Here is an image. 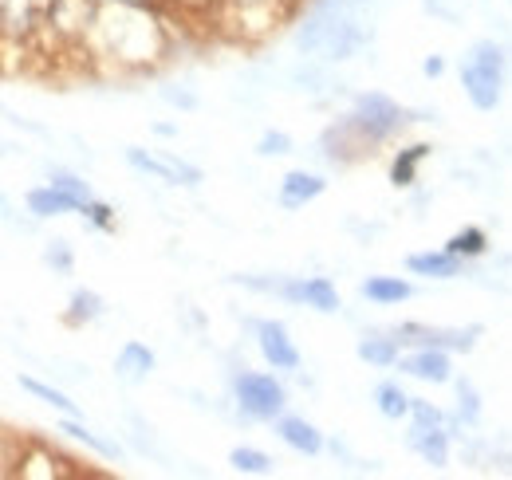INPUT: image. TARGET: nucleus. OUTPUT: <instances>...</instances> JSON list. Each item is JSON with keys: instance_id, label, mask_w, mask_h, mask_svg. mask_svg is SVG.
Instances as JSON below:
<instances>
[{"instance_id": "1", "label": "nucleus", "mask_w": 512, "mask_h": 480, "mask_svg": "<svg viewBox=\"0 0 512 480\" xmlns=\"http://www.w3.org/2000/svg\"><path fill=\"white\" fill-rule=\"evenodd\" d=\"M87 40L99 48L103 60H115V67L123 71H142L170 56V28L162 12L150 4L99 0Z\"/></svg>"}, {"instance_id": "2", "label": "nucleus", "mask_w": 512, "mask_h": 480, "mask_svg": "<svg viewBox=\"0 0 512 480\" xmlns=\"http://www.w3.org/2000/svg\"><path fill=\"white\" fill-rule=\"evenodd\" d=\"M410 122V111L383 91H355L351 107L320 134V154L335 166L371 158L379 146L394 142Z\"/></svg>"}, {"instance_id": "3", "label": "nucleus", "mask_w": 512, "mask_h": 480, "mask_svg": "<svg viewBox=\"0 0 512 480\" xmlns=\"http://www.w3.org/2000/svg\"><path fill=\"white\" fill-rule=\"evenodd\" d=\"M457 79H461V91H465L469 107L481 111V115H493L505 103V83H509V52H505V44L473 40L465 48V56H461Z\"/></svg>"}, {"instance_id": "4", "label": "nucleus", "mask_w": 512, "mask_h": 480, "mask_svg": "<svg viewBox=\"0 0 512 480\" xmlns=\"http://www.w3.org/2000/svg\"><path fill=\"white\" fill-rule=\"evenodd\" d=\"M229 398L245 421H272L288 410V386L276 370H237L229 382Z\"/></svg>"}, {"instance_id": "5", "label": "nucleus", "mask_w": 512, "mask_h": 480, "mask_svg": "<svg viewBox=\"0 0 512 480\" xmlns=\"http://www.w3.org/2000/svg\"><path fill=\"white\" fill-rule=\"evenodd\" d=\"M123 162H127L134 174H146L154 181H166V185H201L205 174L201 166H193L186 158H178L174 150H146V146H127L123 150Z\"/></svg>"}, {"instance_id": "6", "label": "nucleus", "mask_w": 512, "mask_h": 480, "mask_svg": "<svg viewBox=\"0 0 512 480\" xmlns=\"http://www.w3.org/2000/svg\"><path fill=\"white\" fill-rule=\"evenodd\" d=\"M402 347H438L449 355H469L477 347V339L485 335L481 323H469V327H430V323H398L390 331Z\"/></svg>"}, {"instance_id": "7", "label": "nucleus", "mask_w": 512, "mask_h": 480, "mask_svg": "<svg viewBox=\"0 0 512 480\" xmlns=\"http://www.w3.org/2000/svg\"><path fill=\"white\" fill-rule=\"evenodd\" d=\"M276 300L292 303V307H308L316 315H339L343 311V296H339L335 280H327V276H280Z\"/></svg>"}, {"instance_id": "8", "label": "nucleus", "mask_w": 512, "mask_h": 480, "mask_svg": "<svg viewBox=\"0 0 512 480\" xmlns=\"http://www.w3.org/2000/svg\"><path fill=\"white\" fill-rule=\"evenodd\" d=\"M253 339H256V351L260 359L268 362V370L276 374H296L304 366V355L288 331V323L280 319H253Z\"/></svg>"}, {"instance_id": "9", "label": "nucleus", "mask_w": 512, "mask_h": 480, "mask_svg": "<svg viewBox=\"0 0 512 480\" xmlns=\"http://www.w3.org/2000/svg\"><path fill=\"white\" fill-rule=\"evenodd\" d=\"M461 425L457 418H449V425H410L406 429V449L422 457V465L430 469H446L453 457V445L461 441Z\"/></svg>"}, {"instance_id": "10", "label": "nucleus", "mask_w": 512, "mask_h": 480, "mask_svg": "<svg viewBox=\"0 0 512 480\" xmlns=\"http://www.w3.org/2000/svg\"><path fill=\"white\" fill-rule=\"evenodd\" d=\"M394 366L406 378L426 382V386H449V378H453V355L438 351V347H402Z\"/></svg>"}, {"instance_id": "11", "label": "nucleus", "mask_w": 512, "mask_h": 480, "mask_svg": "<svg viewBox=\"0 0 512 480\" xmlns=\"http://www.w3.org/2000/svg\"><path fill=\"white\" fill-rule=\"evenodd\" d=\"M44 12H48V0H0V36L36 44L44 28Z\"/></svg>"}, {"instance_id": "12", "label": "nucleus", "mask_w": 512, "mask_h": 480, "mask_svg": "<svg viewBox=\"0 0 512 480\" xmlns=\"http://www.w3.org/2000/svg\"><path fill=\"white\" fill-rule=\"evenodd\" d=\"M323 193H327V178L323 174H316V170H288L280 178V189H276V205L284 213H300L312 201H320Z\"/></svg>"}, {"instance_id": "13", "label": "nucleus", "mask_w": 512, "mask_h": 480, "mask_svg": "<svg viewBox=\"0 0 512 480\" xmlns=\"http://www.w3.org/2000/svg\"><path fill=\"white\" fill-rule=\"evenodd\" d=\"M272 429H276V437L288 445V449H296V453H304V457H320L323 453V429L316 425V421H308V418H300V414H280V418H272L268 421Z\"/></svg>"}, {"instance_id": "14", "label": "nucleus", "mask_w": 512, "mask_h": 480, "mask_svg": "<svg viewBox=\"0 0 512 480\" xmlns=\"http://www.w3.org/2000/svg\"><path fill=\"white\" fill-rule=\"evenodd\" d=\"M465 260L453 256L446 248H426V252H410L406 256V272L422 276V280H461L465 276Z\"/></svg>"}, {"instance_id": "15", "label": "nucleus", "mask_w": 512, "mask_h": 480, "mask_svg": "<svg viewBox=\"0 0 512 480\" xmlns=\"http://www.w3.org/2000/svg\"><path fill=\"white\" fill-rule=\"evenodd\" d=\"M154 370H158V355H154V347H146L142 339H127V343L119 347V355H115V378H119L123 386H142Z\"/></svg>"}, {"instance_id": "16", "label": "nucleus", "mask_w": 512, "mask_h": 480, "mask_svg": "<svg viewBox=\"0 0 512 480\" xmlns=\"http://www.w3.org/2000/svg\"><path fill=\"white\" fill-rule=\"evenodd\" d=\"M24 209H28V217L32 221H52V217H71V213H79L83 205L75 201V197H67L60 193L56 185H32L28 193H24Z\"/></svg>"}, {"instance_id": "17", "label": "nucleus", "mask_w": 512, "mask_h": 480, "mask_svg": "<svg viewBox=\"0 0 512 480\" xmlns=\"http://www.w3.org/2000/svg\"><path fill=\"white\" fill-rule=\"evenodd\" d=\"M359 296L367 303H375V307H398V303L414 300L418 288H414V280H406V276H367V280L359 284Z\"/></svg>"}, {"instance_id": "18", "label": "nucleus", "mask_w": 512, "mask_h": 480, "mask_svg": "<svg viewBox=\"0 0 512 480\" xmlns=\"http://www.w3.org/2000/svg\"><path fill=\"white\" fill-rule=\"evenodd\" d=\"M430 154H434L430 142H410V146H402V150L390 158L386 181H390L394 189H414V185H418V170H422V162H426Z\"/></svg>"}, {"instance_id": "19", "label": "nucleus", "mask_w": 512, "mask_h": 480, "mask_svg": "<svg viewBox=\"0 0 512 480\" xmlns=\"http://www.w3.org/2000/svg\"><path fill=\"white\" fill-rule=\"evenodd\" d=\"M56 433H64L67 441H75V445H87V449L99 453L103 461H123V449H119L115 441H107L103 433H95L83 418H64L56 425Z\"/></svg>"}, {"instance_id": "20", "label": "nucleus", "mask_w": 512, "mask_h": 480, "mask_svg": "<svg viewBox=\"0 0 512 480\" xmlns=\"http://www.w3.org/2000/svg\"><path fill=\"white\" fill-rule=\"evenodd\" d=\"M355 355L367 362V366H375V370H390L398 362V355H402V343L390 331H367L355 343Z\"/></svg>"}, {"instance_id": "21", "label": "nucleus", "mask_w": 512, "mask_h": 480, "mask_svg": "<svg viewBox=\"0 0 512 480\" xmlns=\"http://www.w3.org/2000/svg\"><path fill=\"white\" fill-rule=\"evenodd\" d=\"M453 382V390H457V410H453V418H457V425L461 429H477L481 425V418H485V398H481V390H477V382L473 378H449Z\"/></svg>"}, {"instance_id": "22", "label": "nucleus", "mask_w": 512, "mask_h": 480, "mask_svg": "<svg viewBox=\"0 0 512 480\" xmlns=\"http://www.w3.org/2000/svg\"><path fill=\"white\" fill-rule=\"evenodd\" d=\"M103 311H107V303L99 292H91V288H75L71 292V300L64 307V323L67 327H87V323H95V319H103Z\"/></svg>"}, {"instance_id": "23", "label": "nucleus", "mask_w": 512, "mask_h": 480, "mask_svg": "<svg viewBox=\"0 0 512 480\" xmlns=\"http://www.w3.org/2000/svg\"><path fill=\"white\" fill-rule=\"evenodd\" d=\"M20 382V390H28L36 402H44V406H52V410H60L64 418H83V410H79V402H71L64 390H56V386H48V382H40L36 374H20L16 378Z\"/></svg>"}, {"instance_id": "24", "label": "nucleus", "mask_w": 512, "mask_h": 480, "mask_svg": "<svg viewBox=\"0 0 512 480\" xmlns=\"http://www.w3.org/2000/svg\"><path fill=\"white\" fill-rule=\"evenodd\" d=\"M371 398H375V410H379L386 421H406V410H410V394L402 390V382H394V378H383V382H375Z\"/></svg>"}, {"instance_id": "25", "label": "nucleus", "mask_w": 512, "mask_h": 480, "mask_svg": "<svg viewBox=\"0 0 512 480\" xmlns=\"http://www.w3.org/2000/svg\"><path fill=\"white\" fill-rule=\"evenodd\" d=\"M442 248L453 252V256H461V260L469 264V260H481V256L493 248V240H489V233H485L481 225H465V229H457Z\"/></svg>"}, {"instance_id": "26", "label": "nucleus", "mask_w": 512, "mask_h": 480, "mask_svg": "<svg viewBox=\"0 0 512 480\" xmlns=\"http://www.w3.org/2000/svg\"><path fill=\"white\" fill-rule=\"evenodd\" d=\"M229 465H233V473H241V477H272V473H276V457L264 453V449H256V445H237V449L229 453Z\"/></svg>"}, {"instance_id": "27", "label": "nucleus", "mask_w": 512, "mask_h": 480, "mask_svg": "<svg viewBox=\"0 0 512 480\" xmlns=\"http://www.w3.org/2000/svg\"><path fill=\"white\" fill-rule=\"evenodd\" d=\"M48 185H56L60 193H67V197H75L79 205H87V201L95 197V189H91L87 181L79 178V174H71V170H60V166H52V170H48Z\"/></svg>"}, {"instance_id": "28", "label": "nucleus", "mask_w": 512, "mask_h": 480, "mask_svg": "<svg viewBox=\"0 0 512 480\" xmlns=\"http://www.w3.org/2000/svg\"><path fill=\"white\" fill-rule=\"evenodd\" d=\"M292 150H296V142H292L288 130H264V134L256 138V158H284V154H292Z\"/></svg>"}, {"instance_id": "29", "label": "nucleus", "mask_w": 512, "mask_h": 480, "mask_svg": "<svg viewBox=\"0 0 512 480\" xmlns=\"http://www.w3.org/2000/svg\"><path fill=\"white\" fill-rule=\"evenodd\" d=\"M79 217H83L91 229H99V233H115V209H111L107 201H99V197H91V201L79 209Z\"/></svg>"}, {"instance_id": "30", "label": "nucleus", "mask_w": 512, "mask_h": 480, "mask_svg": "<svg viewBox=\"0 0 512 480\" xmlns=\"http://www.w3.org/2000/svg\"><path fill=\"white\" fill-rule=\"evenodd\" d=\"M229 284L249 288V292H260V296H276V288H280V272H272V276H264V272H237V276H229Z\"/></svg>"}, {"instance_id": "31", "label": "nucleus", "mask_w": 512, "mask_h": 480, "mask_svg": "<svg viewBox=\"0 0 512 480\" xmlns=\"http://www.w3.org/2000/svg\"><path fill=\"white\" fill-rule=\"evenodd\" d=\"M44 264L52 268V272H60V276H71V268H75V252H71V244L64 237L52 240L48 248H44Z\"/></svg>"}, {"instance_id": "32", "label": "nucleus", "mask_w": 512, "mask_h": 480, "mask_svg": "<svg viewBox=\"0 0 512 480\" xmlns=\"http://www.w3.org/2000/svg\"><path fill=\"white\" fill-rule=\"evenodd\" d=\"M158 95H162L170 107H178V111H197V107H201L197 91H190V87H162Z\"/></svg>"}, {"instance_id": "33", "label": "nucleus", "mask_w": 512, "mask_h": 480, "mask_svg": "<svg viewBox=\"0 0 512 480\" xmlns=\"http://www.w3.org/2000/svg\"><path fill=\"white\" fill-rule=\"evenodd\" d=\"M170 4H178L182 12L197 16V12H217V4H221V0H170Z\"/></svg>"}, {"instance_id": "34", "label": "nucleus", "mask_w": 512, "mask_h": 480, "mask_svg": "<svg viewBox=\"0 0 512 480\" xmlns=\"http://www.w3.org/2000/svg\"><path fill=\"white\" fill-rule=\"evenodd\" d=\"M422 75L426 79H442L446 75V56H426L422 60Z\"/></svg>"}, {"instance_id": "35", "label": "nucleus", "mask_w": 512, "mask_h": 480, "mask_svg": "<svg viewBox=\"0 0 512 480\" xmlns=\"http://www.w3.org/2000/svg\"><path fill=\"white\" fill-rule=\"evenodd\" d=\"M12 213H16V209H12V201L0 193V225H16V217H12Z\"/></svg>"}, {"instance_id": "36", "label": "nucleus", "mask_w": 512, "mask_h": 480, "mask_svg": "<svg viewBox=\"0 0 512 480\" xmlns=\"http://www.w3.org/2000/svg\"><path fill=\"white\" fill-rule=\"evenodd\" d=\"M154 134L158 138H174L178 134V122H154Z\"/></svg>"}, {"instance_id": "37", "label": "nucleus", "mask_w": 512, "mask_h": 480, "mask_svg": "<svg viewBox=\"0 0 512 480\" xmlns=\"http://www.w3.org/2000/svg\"><path fill=\"white\" fill-rule=\"evenodd\" d=\"M119 4H150V8H158V0H119Z\"/></svg>"}]
</instances>
